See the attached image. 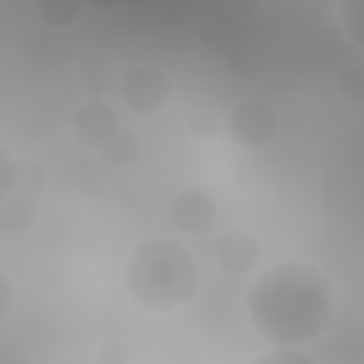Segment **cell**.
<instances>
[{"label": "cell", "mask_w": 364, "mask_h": 364, "mask_svg": "<svg viewBox=\"0 0 364 364\" xmlns=\"http://www.w3.org/2000/svg\"><path fill=\"white\" fill-rule=\"evenodd\" d=\"M97 364H129L131 351L127 344L121 341H104L98 346L94 354Z\"/></svg>", "instance_id": "2e32d148"}, {"label": "cell", "mask_w": 364, "mask_h": 364, "mask_svg": "<svg viewBox=\"0 0 364 364\" xmlns=\"http://www.w3.org/2000/svg\"><path fill=\"white\" fill-rule=\"evenodd\" d=\"M233 11L240 17H252L263 7L262 1L257 0H236L232 3Z\"/></svg>", "instance_id": "ac0fdd59"}, {"label": "cell", "mask_w": 364, "mask_h": 364, "mask_svg": "<svg viewBox=\"0 0 364 364\" xmlns=\"http://www.w3.org/2000/svg\"><path fill=\"white\" fill-rule=\"evenodd\" d=\"M18 158L9 148H0V198L6 196L16 186L20 171Z\"/></svg>", "instance_id": "9a60e30c"}, {"label": "cell", "mask_w": 364, "mask_h": 364, "mask_svg": "<svg viewBox=\"0 0 364 364\" xmlns=\"http://www.w3.org/2000/svg\"><path fill=\"white\" fill-rule=\"evenodd\" d=\"M226 129L237 145L257 149L269 145L276 138L279 118L276 109L267 101L246 97L229 108Z\"/></svg>", "instance_id": "5b68a950"}, {"label": "cell", "mask_w": 364, "mask_h": 364, "mask_svg": "<svg viewBox=\"0 0 364 364\" xmlns=\"http://www.w3.org/2000/svg\"><path fill=\"white\" fill-rule=\"evenodd\" d=\"M172 225L188 236H200L210 232L218 219V208L213 198L192 188L178 193L169 206Z\"/></svg>", "instance_id": "ba28073f"}, {"label": "cell", "mask_w": 364, "mask_h": 364, "mask_svg": "<svg viewBox=\"0 0 364 364\" xmlns=\"http://www.w3.org/2000/svg\"><path fill=\"white\" fill-rule=\"evenodd\" d=\"M336 91L348 104H360L364 97V71L360 65H350L336 77Z\"/></svg>", "instance_id": "8fae6325"}, {"label": "cell", "mask_w": 364, "mask_h": 364, "mask_svg": "<svg viewBox=\"0 0 364 364\" xmlns=\"http://www.w3.org/2000/svg\"><path fill=\"white\" fill-rule=\"evenodd\" d=\"M330 277L303 260L267 267L247 293L255 331L273 346H300L324 334L334 318L336 297Z\"/></svg>", "instance_id": "6da1fadb"}, {"label": "cell", "mask_w": 364, "mask_h": 364, "mask_svg": "<svg viewBox=\"0 0 364 364\" xmlns=\"http://www.w3.org/2000/svg\"><path fill=\"white\" fill-rule=\"evenodd\" d=\"M122 127L124 122L119 111L102 100L82 102L70 118V131L77 144L97 152Z\"/></svg>", "instance_id": "8992f818"}, {"label": "cell", "mask_w": 364, "mask_h": 364, "mask_svg": "<svg viewBox=\"0 0 364 364\" xmlns=\"http://www.w3.org/2000/svg\"><path fill=\"white\" fill-rule=\"evenodd\" d=\"M16 303V290L11 280L0 273V318L4 320L13 310Z\"/></svg>", "instance_id": "e0dca14e"}, {"label": "cell", "mask_w": 364, "mask_h": 364, "mask_svg": "<svg viewBox=\"0 0 364 364\" xmlns=\"http://www.w3.org/2000/svg\"><path fill=\"white\" fill-rule=\"evenodd\" d=\"M253 364H317L318 360L313 355L297 350L293 346H274L256 358L252 360Z\"/></svg>", "instance_id": "4fadbf2b"}, {"label": "cell", "mask_w": 364, "mask_h": 364, "mask_svg": "<svg viewBox=\"0 0 364 364\" xmlns=\"http://www.w3.org/2000/svg\"><path fill=\"white\" fill-rule=\"evenodd\" d=\"M260 257L259 237L245 228H230L222 232L213 243L215 263L226 274L245 276L256 269Z\"/></svg>", "instance_id": "52a82bcc"}, {"label": "cell", "mask_w": 364, "mask_h": 364, "mask_svg": "<svg viewBox=\"0 0 364 364\" xmlns=\"http://www.w3.org/2000/svg\"><path fill=\"white\" fill-rule=\"evenodd\" d=\"M172 97L169 74L154 64L129 68L119 84V98L134 114L155 115L166 108Z\"/></svg>", "instance_id": "277c9868"}, {"label": "cell", "mask_w": 364, "mask_h": 364, "mask_svg": "<svg viewBox=\"0 0 364 364\" xmlns=\"http://www.w3.org/2000/svg\"><path fill=\"white\" fill-rule=\"evenodd\" d=\"M16 186L0 198V233L18 236L27 233L37 222L40 200L48 188L46 169L31 158L20 156Z\"/></svg>", "instance_id": "3957f363"}, {"label": "cell", "mask_w": 364, "mask_h": 364, "mask_svg": "<svg viewBox=\"0 0 364 364\" xmlns=\"http://www.w3.org/2000/svg\"><path fill=\"white\" fill-rule=\"evenodd\" d=\"M142 152L139 135L129 127H122L98 151L100 159L111 169H124L134 165Z\"/></svg>", "instance_id": "9c48e42d"}, {"label": "cell", "mask_w": 364, "mask_h": 364, "mask_svg": "<svg viewBox=\"0 0 364 364\" xmlns=\"http://www.w3.org/2000/svg\"><path fill=\"white\" fill-rule=\"evenodd\" d=\"M340 24L346 36L361 47L364 27V6L360 0H344L338 4Z\"/></svg>", "instance_id": "7c38bea8"}, {"label": "cell", "mask_w": 364, "mask_h": 364, "mask_svg": "<svg viewBox=\"0 0 364 364\" xmlns=\"http://www.w3.org/2000/svg\"><path fill=\"white\" fill-rule=\"evenodd\" d=\"M34 10L40 21L53 28L73 26L82 13V3L73 0H38Z\"/></svg>", "instance_id": "30bf717a"}, {"label": "cell", "mask_w": 364, "mask_h": 364, "mask_svg": "<svg viewBox=\"0 0 364 364\" xmlns=\"http://www.w3.org/2000/svg\"><path fill=\"white\" fill-rule=\"evenodd\" d=\"M188 132L193 139L210 141L219 134L218 117L210 109H196L188 119Z\"/></svg>", "instance_id": "5bb4252c"}, {"label": "cell", "mask_w": 364, "mask_h": 364, "mask_svg": "<svg viewBox=\"0 0 364 364\" xmlns=\"http://www.w3.org/2000/svg\"><path fill=\"white\" fill-rule=\"evenodd\" d=\"M125 287L141 309L172 314L199 294L200 266L176 237H148L134 246L124 272Z\"/></svg>", "instance_id": "7a4b0ae2"}]
</instances>
